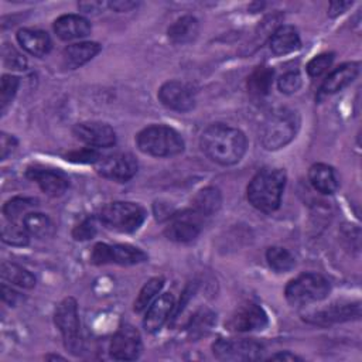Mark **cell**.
<instances>
[{
	"instance_id": "22",
	"label": "cell",
	"mask_w": 362,
	"mask_h": 362,
	"mask_svg": "<svg viewBox=\"0 0 362 362\" xmlns=\"http://www.w3.org/2000/svg\"><path fill=\"white\" fill-rule=\"evenodd\" d=\"M17 41L23 49L34 57H44L51 49V38L42 30L21 28L17 31Z\"/></svg>"
},
{
	"instance_id": "45",
	"label": "cell",
	"mask_w": 362,
	"mask_h": 362,
	"mask_svg": "<svg viewBox=\"0 0 362 362\" xmlns=\"http://www.w3.org/2000/svg\"><path fill=\"white\" fill-rule=\"evenodd\" d=\"M352 6V1H331L329 3V8H328V16L329 17H337L339 14H342L344 11H346L348 7Z\"/></svg>"
},
{
	"instance_id": "43",
	"label": "cell",
	"mask_w": 362,
	"mask_h": 362,
	"mask_svg": "<svg viewBox=\"0 0 362 362\" xmlns=\"http://www.w3.org/2000/svg\"><path fill=\"white\" fill-rule=\"evenodd\" d=\"M139 6L137 1H130V0H115V1H109L107 7L113 8L117 13H123V11H130L133 8H136Z\"/></svg>"
},
{
	"instance_id": "30",
	"label": "cell",
	"mask_w": 362,
	"mask_h": 362,
	"mask_svg": "<svg viewBox=\"0 0 362 362\" xmlns=\"http://www.w3.org/2000/svg\"><path fill=\"white\" fill-rule=\"evenodd\" d=\"M23 225L27 232L35 238H48L54 233L52 221L41 212H30L23 219Z\"/></svg>"
},
{
	"instance_id": "37",
	"label": "cell",
	"mask_w": 362,
	"mask_h": 362,
	"mask_svg": "<svg viewBox=\"0 0 362 362\" xmlns=\"http://www.w3.org/2000/svg\"><path fill=\"white\" fill-rule=\"evenodd\" d=\"M301 85H303V78L297 71H288L283 74L277 81L279 90L286 95L296 93L301 88Z\"/></svg>"
},
{
	"instance_id": "14",
	"label": "cell",
	"mask_w": 362,
	"mask_h": 362,
	"mask_svg": "<svg viewBox=\"0 0 362 362\" xmlns=\"http://www.w3.org/2000/svg\"><path fill=\"white\" fill-rule=\"evenodd\" d=\"M160 102L177 112H188L195 106V95L192 89L181 81H167L157 93Z\"/></svg>"
},
{
	"instance_id": "31",
	"label": "cell",
	"mask_w": 362,
	"mask_h": 362,
	"mask_svg": "<svg viewBox=\"0 0 362 362\" xmlns=\"http://www.w3.org/2000/svg\"><path fill=\"white\" fill-rule=\"evenodd\" d=\"M164 286V279L161 276L153 277L150 279L139 291L136 300H134V305L133 310L134 313H141L144 310H147L150 307V304L156 300L157 294L161 291Z\"/></svg>"
},
{
	"instance_id": "33",
	"label": "cell",
	"mask_w": 362,
	"mask_h": 362,
	"mask_svg": "<svg viewBox=\"0 0 362 362\" xmlns=\"http://www.w3.org/2000/svg\"><path fill=\"white\" fill-rule=\"evenodd\" d=\"M1 239L11 246H25L30 242V233L23 223L6 221L1 226Z\"/></svg>"
},
{
	"instance_id": "13",
	"label": "cell",
	"mask_w": 362,
	"mask_h": 362,
	"mask_svg": "<svg viewBox=\"0 0 362 362\" xmlns=\"http://www.w3.org/2000/svg\"><path fill=\"white\" fill-rule=\"evenodd\" d=\"M269 318L266 311L255 303L240 304L228 318L226 328L235 332H249L260 331L266 328Z\"/></svg>"
},
{
	"instance_id": "1",
	"label": "cell",
	"mask_w": 362,
	"mask_h": 362,
	"mask_svg": "<svg viewBox=\"0 0 362 362\" xmlns=\"http://www.w3.org/2000/svg\"><path fill=\"white\" fill-rule=\"evenodd\" d=\"M202 153L219 165H233L242 160L247 140L242 130L225 123H212L201 134Z\"/></svg>"
},
{
	"instance_id": "27",
	"label": "cell",
	"mask_w": 362,
	"mask_h": 362,
	"mask_svg": "<svg viewBox=\"0 0 362 362\" xmlns=\"http://www.w3.org/2000/svg\"><path fill=\"white\" fill-rule=\"evenodd\" d=\"M273 78H274V71L267 66V65H260L253 69V72L247 76V92L252 96L256 98H263L270 93L272 86H273Z\"/></svg>"
},
{
	"instance_id": "8",
	"label": "cell",
	"mask_w": 362,
	"mask_h": 362,
	"mask_svg": "<svg viewBox=\"0 0 362 362\" xmlns=\"http://www.w3.org/2000/svg\"><path fill=\"white\" fill-rule=\"evenodd\" d=\"M90 260L93 264H106V263H117L123 266L137 264L147 260V255L127 243L107 245V243H96L90 253Z\"/></svg>"
},
{
	"instance_id": "46",
	"label": "cell",
	"mask_w": 362,
	"mask_h": 362,
	"mask_svg": "<svg viewBox=\"0 0 362 362\" xmlns=\"http://www.w3.org/2000/svg\"><path fill=\"white\" fill-rule=\"evenodd\" d=\"M270 361H303L300 356L288 352V351H284V352H277L274 355H272L269 358Z\"/></svg>"
},
{
	"instance_id": "34",
	"label": "cell",
	"mask_w": 362,
	"mask_h": 362,
	"mask_svg": "<svg viewBox=\"0 0 362 362\" xmlns=\"http://www.w3.org/2000/svg\"><path fill=\"white\" fill-rule=\"evenodd\" d=\"M18 85H20V79L17 76L8 75V74L1 76V82H0V109H1L3 115L7 110L8 105L11 103L13 98L16 96Z\"/></svg>"
},
{
	"instance_id": "21",
	"label": "cell",
	"mask_w": 362,
	"mask_h": 362,
	"mask_svg": "<svg viewBox=\"0 0 362 362\" xmlns=\"http://www.w3.org/2000/svg\"><path fill=\"white\" fill-rule=\"evenodd\" d=\"M100 49H102L100 44L93 41L71 44L62 51L64 66L68 69L79 68L83 64L89 62L92 58H95L100 52Z\"/></svg>"
},
{
	"instance_id": "36",
	"label": "cell",
	"mask_w": 362,
	"mask_h": 362,
	"mask_svg": "<svg viewBox=\"0 0 362 362\" xmlns=\"http://www.w3.org/2000/svg\"><path fill=\"white\" fill-rule=\"evenodd\" d=\"M332 61H334V54L332 52H324V54L315 55L307 64V74L311 78H318L320 75H322L325 71L329 69Z\"/></svg>"
},
{
	"instance_id": "20",
	"label": "cell",
	"mask_w": 362,
	"mask_h": 362,
	"mask_svg": "<svg viewBox=\"0 0 362 362\" xmlns=\"http://www.w3.org/2000/svg\"><path fill=\"white\" fill-rule=\"evenodd\" d=\"M359 74V62H346L335 68L322 82L320 95H332L354 82Z\"/></svg>"
},
{
	"instance_id": "26",
	"label": "cell",
	"mask_w": 362,
	"mask_h": 362,
	"mask_svg": "<svg viewBox=\"0 0 362 362\" xmlns=\"http://www.w3.org/2000/svg\"><path fill=\"white\" fill-rule=\"evenodd\" d=\"M221 205H222V195H221V191L215 187H205L199 189L191 201V208L197 211L199 215H202L204 218L218 212Z\"/></svg>"
},
{
	"instance_id": "35",
	"label": "cell",
	"mask_w": 362,
	"mask_h": 362,
	"mask_svg": "<svg viewBox=\"0 0 362 362\" xmlns=\"http://www.w3.org/2000/svg\"><path fill=\"white\" fill-rule=\"evenodd\" d=\"M1 55H3V62L7 68L10 69H25L27 66V59L24 58V55L21 52H18L13 45L4 42L3 48H1Z\"/></svg>"
},
{
	"instance_id": "5",
	"label": "cell",
	"mask_w": 362,
	"mask_h": 362,
	"mask_svg": "<svg viewBox=\"0 0 362 362\" xmlns=\"http://www.w3.org/2000/svg\"><path fill=\"white\" fill-rule=\"evenodd\" d=\"M146 219V209L127 201H115L106 204L99 212V221L103 226L122 233L137 230Z\"/></svg>"
},
{
	"instance_id": "17",
	"label": "cell",
	"mask_w": 362,
	"mask_h": 362,
	"mask_svg": "<svg viewBox=\"0 0 362 362\" xmlns=\"http://www.w3.org/2000/svg\"><path fill=\"white\" fill-rule=\"evenodd\" d=\"M361 305L359 303H335L322 310L310 313L304 320L315 325H331L335 322L349 321L359 318Z\"/></svg>"
},
{
	"instance_id": "4",
	"label": "cell",
	"mask_w": 362,
	"mask_h": 362,
	"mask_svg": "<svg viewBox=\"0 0 362 362\" xmlns=\"http://www.w3.org/2000/svg\"><path fill=\"white\" fill-rule=\"evenodd\" d=\"M136 144L144 154L153 157H173L184 151L185 143L181 134L165 124H151L136 136Z\"/></svg>"
},
{
	"instance_id": "2",
	"label": "cell",
	"mask_w": 362,
	"mask_h": 362,
	"mask_svg": "<svg viewBox=\"0 0 362 362\" xmlns=\"http://www.w3.org/2000/svg\"><path fill=\"white\" fill-rule=\"evenodd\" d=\"M286 180V171L281 168L260 170L247 185L249 204L262 212L276 211L281 202Z\"/></svg>"
},
{
	"instance_id": "10",
	"label": "cell",
	"mask_w": 362,
	"mask_h": 362,
	"mask_svg": "<svg viewBox=\"0 0 362 362\" xmlns=\"http://www.w3.org/2000/svg\"><path fill=\"white\" fill-rule=\"evenodd\" d=\"M204 216L197 211L185 209L182 212L174 214L168 218V223L164 229L167 239L178 243H187L194 240L202 229Z\"/></svg>"
},
{
	"instance_id": "15",
	"label": "cell",
	"mask_w": 362,
	"mask_h": 362,
	"mask_svg": "<svg viewBox=\"0 0 362 362\" xmlns=\"http://www.w3.org/2000/svg\"><path fill=\"white\" fill-rule=\"evenodd\" d=\"M74 134L78 140L93 148L112 147L116 143V133L107 124L102 122H82L75 124Z\"/></svg>"
},
{
	"instance_id": "23",
	"label": "cell",
	"mask_w": 362,
	"mask_h": 362,
	"mask_svg": "<svg viewBox=\"0 0 362 362\" xmlns=\"http://www.w3.org/2000/svg\"><path fill=\"white\" fill-rule=\"evenodd\" d=\"M269 47L274 55H286L301 47V40L293 25H280L269 40Z\"/></svg>"
},
{
	"instance_id": "32",
	"label": "cell",
	"mask_w": 362,
	"mask_h": 362,
	"mask_svg": "<svg viewBox=\"0 0 362 362\" xmlns=\"http://www.w3.org/2000/svg\"><path fill=\"white\" fill-rule=\"evenodd\" d=\"M266 260H267L269 266L274 272H279V273L288 272L296 264L294 256L287 249H284L281 246H272V247H269L267 252H266Z\"/></svg>"
},
{
	"instance_id": "41",
	"label": "cell",
	"mask_w": 362,
	"mask_h": 362,
	"mask_svg": "<svg viewBox=\"0 0 362 362\" xmlns=\"http://www.w3.org/2000/svg\"><path fill=\"white\" fill-rule=\"evenodd\" d=\"M17 146V140L14 139V136L7 134V133H1L0 136V151H1V160H6L8 157V154L13 153V150Z\"/></svg>"
},
{
	"instance_id": "18",
	"label": "cell",
	"mask_w": 362,
	"mask_h": 362,
	"mask_svg": "<svg viewBox=\"0 0 362 362\" xmlns=\"http://www.w3.org/2000/svg\"><path fill=\"white\" fill-rule=\"evenodd\" d=\"M174 307H175V300L173 294L164 293L158 296L146 311V315L143 320L144 329L147 332L158 331L164 325V322L168 320Z\"/></svg>"
},
{
	"instance_id": "42",
	"label": "cell",
	"mask_w": 362,
	"mask_h": 362,
	"mask_svg": "<svg viewBox=\"0 0 362 362\" xmlns=\"http://www.w3.org/2000/svg\"><path fill=\"white\" fill-rule=\"evenodd\" d=\"M78 7L81 11L86 14H95L102 11L105 7H107V3L106 1H81Z\"/></svg>"
},
{
	"instance_id": "3",
	"label": "cell",
	"mask_w": 362,
	"mask_h": 362,
	"mask_svg": "<svg viewBox=\"0 0 362 362\" xmlns=\"http://www.w3.org/2000/svg\"><path fill=\"white\" fill-rule=\"evenodd\" d=\"M300 116L290 107H279L269 113L260 126V141L266 150L287 146L297 134Z\"/></svg>"
},
{
	"instance_id": "11",
	"label": "cell",
	"mask_w": 362,
	"mask_h": 362,
	"mask_svg": "<svg viewBox=\"0 0 362 362\" xmlns=\"http://www.w3.org/2000/svg\"><path fill=\"white\" fill-rule=\"evenodd\" d=\"M143 342L140 332L130 324H123L113 334L109 354L116 361H134L141 355Z\"/></svg>"
},
{
	"instance_id": "12",
	"label": "cell",
	"mask_w": 362,
	"mask_h": 362,
	"mask_svg": "<svg viewBox=\"0 0 362 362\" xmlns=\"http://www.w3.org/2000/svg\"><path fill=\"white\" fill-rule=\"evenodd\" d=\"M137 168V160L130 153H115L105 156L96 163V171L99 175L117 182L132 180L136 175Z\"/></svg>"
},
{
	"instance_id": "6",
	"label": "cell",
	"mask_w": 362,
	"mask_h": 362,
	"mask_svg": "<svg viewBox=\"0 0 362 362\" xmlns=\"http://www.w3.org/2000/svg\"><path fill=\"white\" fill-rule=\"evenodd\" d=\"M331 291L329 281L320 273H303L288 281L284 290L291 305H307L327 298Z\"/></svg>"
},
{
	"instance_id": "24",
	"label": "cell",
	"mask_w": 362,
	"mask_h": 362,
	"mask_svg": "<svg viewBox=\"0 0 362 362\" xmlns=\"http://www.w3.org/2000/svg\"><path fill=\"white\" fill-rule=\"evenodd\" d=\"M308 180L314 189L327 195L334 194L339 185L334 168L324 163H317L310 167Z\"/></svg>"
},
{
	"instance_id": "40",
	"label": "cell",
	"mask_w": 362,
	"mask_h": 362,
	"mask_svg": "<svg viewBox=\"0 0 362 362\" xmlns=\"http://www.w3.org/2000/svg\"><path fill=\"white\" fill-rule=\"evenodd\" d=\"M98 232V226L93 218H85L72 229V238L75 240H89Z\"/></svg>"
},
{
	"instance_id": "47",
	"label": "cell",
	"mask_w": 362,
	"mask_h": 362,
	"mask_svg": "<svg viewBox=\"0 0 362 362\" xmlns=\"http://www.w3.org/2000/svg\"><path fill=\"white\" fill-rule=\"evenodd\" d=\"M45 359H65V358H62L59 355H47Z\"/></svg>"
},
{
	"instance_id": "39",
	"label": "cell",
	"mask_w": 362,
	"mask_h": 362,
	"mask_svg": "<svg viewBox=\"0 0 362 362\" xmlns=\"http://www.w3.org/2000/svg\"><path fill=\"white\" fill-rule=\"evenodd\" d=\"M65 157H66V160H69L72 163H85V164H89V163L96 164L102 158L99 151L93 147H83L81 150L71 151Z\"/></svg>"
},
{
	"instance_id": "38",
	"label": "cell",
	"mask_w": 362,
	"mask_h": 362,
	"mask_svg": "<svg viewBox=\"0 0 362 362\" xmlns=\"http://www.w3.org/2000/svg\"><path fill=\"white\" fill-rule=\"evenodd\" d=\"M214 322V314L209 311H201L198 313L192 320H191V325H189V332L191 337H201L204 334H206V331H209L211 325Z\"/></svg>"
},
{
	"instance_id": "7",
	"label": "cell",
	"mask_w": 362,
	"mask_h": 362,
	"mask_svg": "<svg viewBox=\"0 0 362 362\" xmlns=\"http://www.w3.org/2000/svg\"><path fill=\"white\" fill-rule=\"evenodd\" d=\"M54 322L62 335L65 348L71 354L79 355L82 351L81 321L78 314V303L74 297H66L57 305Z\"/></svg>"
},
{
	"instance_id": "19",
	"label": "cell",
	"mask_w": 362,
	"mask_h": 362,
	"mask_svg": "<svg viewBox=\"0 0 362 362\" xmlns=\"http://www.w3.org/2000/svg\"><path fill=\"white\" fill-rule=\"evenodd\" d=\"M92 27L88 18L79 14H64L54 21V31L64 41L78 40L89 35Z\"/></svg>"
},
{
	"instance_id": "28",
	"label": "cell",
	"mask_w": 362,
	"mask_h": 362,
	"mask_svg": "<svg viewBox=\"0 0 362 362\" xmlns=\"http://www.w3.org/2000/svg\"><path fill=\"white\" fill-rule=\"evenodd\" d=\"M38 205V201L30 197H14L3 205V215L6 221L23 223L27 214Z\"/></svg>"
},
{
	"instance_id": "16",
	"label": "cell",
	"mask_w": 362,
	"mask_h": 362,
	"mask_svg": "<svg viewBox=\"0 0 362 362\" xmlns=\"http://www.w3.org/2000/svg\"><path fill=\"white\" fill-rule=\"evenodd\" d=\"M25 175L28 180L37 182L41 191L49 197H61L69 185L68 178L61 171L47 168L42 165L28 167Z\"/></svg>"
},
{
	"instance_id": "9",
	"label": "cell",
	"mask_w": 362,
	"mask_h": 362,
	"mask_svg": "<svg viewBox=\"0 0 362 362\" xmlns=\"http://www.w3.org/2000/svg\"><path fill=\"white\" fill-rule=\"evenodd\" d=\"M214 356L219 361H257L262 358L263 345L255 339L219 338L212 345Z\"/></svg>"
},
{
	"instance_id": "25",
	"label": "cell",
	"mask_w": 362,
	"mask_h": 362,
	"mask_svg": "<svg viewBox=\"0 0 362 362\" xmlns=\"http://www.w3.org/2000/svg\"><path fill=\"white\" fill-rule=\"evenodd\" d=\"M199 33V23L192 16H182L177 18L167 30L168 40L173 44L184 45L192 42Z\"/></svg>"
},
{
	"instance_id": "29",
	"label": "cell",
	"mask_w": 362,
	"mask_h": 362,
	"mask_svg": "<svg viewBox=\"0 0 362 362\" xmlns=\"http://www.w3.org/2000/svg\"><path fill=\"white\" fill-rule=\"evenodd\" d=\"M0 273L3 280L21 287V288H33L35 286V277L31 272L24 269L20 264L11 262H3L0 266Z\"/></svg>"
},
{
	"instance_id": "44",
	"label": "cell",
	"mask_w": 362,
	"mask_h": 362,
	"mask_svg": "<svg viewBox=\"0 0 362 362\" xmlns=\"http://www.w3.org/2000/svg\"><path fill=\"white\" fill-rule=\"evenodd\" d=\"M1 298L8 305H16V303L20 300V293H17L11 287H7L6 284H3L1 286Z\"/></svg>"
}]
</instances>
